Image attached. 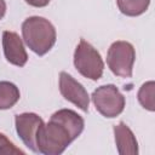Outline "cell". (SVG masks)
<instances>
[{
  "mask_svg": "<svg viewBox=\"0 0 155 155\" xmlns=\"http://www.w3.org/2000/svg\"><path fill=\"white\" fill-rule=\"evenodd\" d=\"M24 155V151L17 148L4 133H0V155Z\"/></svg>",
  "mask_w": 155,
  "mask_h": 155,
  "instance_id": "obj_14",
  "label": "cell"
},
{
  "mask_svg": "<svg viewBox=\"0 0 155 155\" xmlns=\"http://www.w3.org/2000/svg\"><path fill=\"white\" fill-rule=\"evenodd\" d=\"M52 116L59 120L62 124H64V126L70 131L74 139H76L84 131V126H85L84 119L71 109H59L56 113H53Z\"/></svg>",
  "mask_w": 155,
  "mask_h": 155,
  "instance_id": "obj_10",
  "label": "cell"
},
{
  "mask_svg": "<svg viewBox=\"0 0 155 155\" xmlns=\"http://www.w3.org/2000/svg\"><path fill=\"white\" fill-rule=\"evenodd\" d=\"M136 61V51L128 41H115L110 45L107 53V64L111 73L120 78H131L133 64Z\"/></svg>",
  "mask_w": 155,
  "mask_h": 155,
  "instance_id": "obj_4",
  "label": "cell"
},
{
  "mask_svg": "<svg viewBox=\"0 0 155 155\" xmlns=\"http://www.w3.org/2000/svg\"><path fill=\"white\" fill-rule=\"evenodd\" d=\"M18 87L10 81H0V110L12 108L19 101Z\"/></svg>",
  "mask_w": 155,
  "mask_h": 155,
  "instance_id": "obj_11",
  "label": "cell"
},
{
  "mask_svg": "<svg viewBox=\"0 0 155 155\" xmlns=\"http://www.w3.org/2000/svg\"><path fill=\"white\" fill-rule=\"evenodd\" d=\"M44 120L35 113H22L15 116L17 134L25 144V147L34 153H39L36 147V136Z\"/></svg>",
  "mask_w": 155,
  "mask_h": 155,
  "instance_id": "obj_6",
  "label": "cell"
},
{
  "mask_svg": "<svg viewBox=\"0 0 155 155\" xmlns=\"http://www.w3.org/2000/svg\"><path fill=\"white\" fill-rule=\"evenodd\" d=\"M74 65L85 78L97 81L104 70V62L99 52L85 39H81L74 52Z\"/></svg>",
  "mask_w": 155,
  "mask_h": 155,
  "instance_id": "obj_3",
  "label": "cell"
},
{
  "mask_svg": "<svg viewBox=\"0 0 155 155\" xmlns=\"http://www.w3.org/2000/svg\"><path fill=\"white\" fill-rule=\"evenodd\" d=\"M22 35L25 45L38 56L46 54L57 39L53 24L40 16L28 17L22 23Z\"/></svg>",
  "mask_w": 155,
  "mask_h": 155,
  "instance_id": "obj_1",
  "label": "cell"
},
{
  "mask_svg": "<svg viewBox=\"0 0 155 155\" xmlns=\"http://www.w3.org/2000/svg\"><path fill=\"white\" fill-rule=\"evenodd\" d=\"M114 136L116 149L120 155H137L138 154V143L136 136L131 128L125 122H119L114 126Z\"/></svg>",
  "mask_w": 155,
  "mask_h": 155,
  "instance_id": "obj_9",
  "label": "cell"
},
{
  "mask_svg": "<svg viewBox=\"0 0 155 155\" xmlns=\"http://www.w3.org/2000/svg\"><path fill=\"white\" fill-rule=\"evenodd\" d=\"M59 91L64 99L71 102L82 111H88L90 96L86 88L65 71L59 73Z\"/></svg>",
  "mask_w": 155,
  "mask_h": 155,
  "instance_id": "obj_7",
  "label": "cell"
},
{
  "mask_svg": "<svg viewBox=\"0 0 155 155\" xmlns=\"http://www.w3.org/2000/svg\"><path fill=\"white\" fill-rule=\"evenodd\" d=\"M5 13H6V2L5 0H0V19L4 18Z\"/></svg>",
  "mask_w": 155,
  "mask_h": 155,
  "instance_id": "obj_16",
  "label": "cell"
},
{
  "mask_svg": "<svg viewBox=\"0 0 155 155\" xmlns=\"http://www.w3.org/2000/svg\"><path fill=\"white\" fill-rule=\"evenodd\" d=\"M28 5L34 6V7H45L50 4L51 0H24Z\"/></svg>",
  "mask_w": 155,
  "mask_h": 155,
  "instance_id": "obj_15",
  "label": "cell"
},
{
  "mask_svg": "<svg viewBox=\"0 0 155 155\" xmlns=\"http://www.w3.org/2000/svg\"><path fill=\"white\" fill-rule=\"evenodd\" d=\"M91 98L96 110L104 117H116L125 109V97L113 84L97 87Z\"/></svg>",
  "mask_w": 155,
  "mask_h": 155,
  "instance_id": "obj_5",
  "label": "cell"
},
{
  "mask_svg": "<svg viewBox=\"0 0 155 155\" xmlns=\"http://www.w3.org/2000/svg\"><path fill=\"white\" fill-rule=\"evenodd\" d=\"M2 48L5 58L8 63L23 67L28 61V54L24 48L23 41L15 31L5 30L2 33Z\"/></svg>",
  "mask_w": 155,
  "mask_h": 155,
  "instance_id": "obj_8",
  "label": "cell"
},
{
  "mask_svg": "<svg viewBox=\"0 0 155 155\" xmlns=\"http://www.w3.org/2000/svg\"><path fill=\"white\" fill-rule=\"evenodd\" d=\"M154 92H155V82L154 81H147L140 86L138 94H137L138 102L140 103V105L149 111L155 110Z\"/></svg>",
  "mask_w": 155,
  "mask_h": 155,
  "instance_id": "obj_13",
  "label": "cell"
},
{
  "mask_svg": "<svg viewBox=\"0 0 155 155\" xmlns=\"http://www.w3.org/2000/svg\"><path fill=\"white\" fill-rule=\"evenodd\" d=\"M73 140L75 139L64 124L51 115L48 122H44L38 131L36 147L40 154L61 155Z\"/></svg>",
  "mask_w": 155,
  "mask_h": 155,
  "instance_id": "obj_2",
  "label": "cell"
},
{
  "mask_svg": "<svg viewBox=\"0 0 155 155\" xmlns=\"http://www.w3.org/2000/svg\"><path fill=\"white\" fill-rule=\"evenodd\" d=\"M116 4L121 13L136 17L148 10L150 0H116Z\"/></svg>",
  "mask_w": 155,
  "mask_h": 155,
  "instance_id": "obj_12",
  "label": "cell"
}]
</instances>
